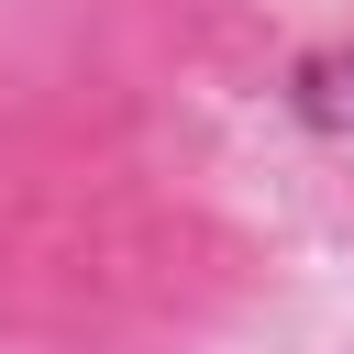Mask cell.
I'll return each instance as SVG.
<instances>
[{
    "instance_id": "1",
    "label": "cell",
    "mask_w": 354,
    "mask_h": 354,
    "mask_svg": "<svg viewBox=\"0 0 354 354\" xmlns=\"http://www.w3.org/2000/svg\"><path fill=\"white\" fill-rule=\"evenodd\" d=\"M299 111H310V122H332V133H354V44H332V55H310V66H299Z\"/></svg>"
}]
</instances>
